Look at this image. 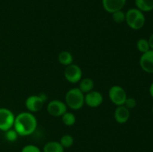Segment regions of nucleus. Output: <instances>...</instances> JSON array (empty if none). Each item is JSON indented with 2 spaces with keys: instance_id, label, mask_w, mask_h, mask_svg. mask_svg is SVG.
<instances>
[{
  "instance_id": "nucleus-7",
  "label": "nucleus",
  "mask_w": 153,
  "mask_h": 152,
  "mask_svg": "<svg viewBox=\"0 0 153 152\" xmlns=\"http://www.w3.org/2000/svg\"><path fill=\"white\" fill-rule=\"evenodd\" d=\"M67 111V106L61 100L54 99L47 104V112L54 117L62 116Z\"/></svg>"
},
{
  "instance_id": "nucleus-9",
  "label": "nucleus",
  "mask_w": 153,
  "mask_h": 152,
  "mask_svg": "<svg viewBox=\"0 0 153 152\" xmlns=\"http://www.w3.org/2000/svg\"><path fill=\"white\" fill-rule=\"evenodd\" d=\"M140 68L145 72L153 74V50L150 49L148 52L142 54L139 61Z\"/></svg>"
},
{
  "instance_id": "nucleus-2",
  "label": "nucleus",
  "mask_w": 153,
  "mask_h": 152,
  "mask_svg": "<svg viewBox=\"0 0 153 152\" xmlns=\"http://www.w3.org/2000/svg\"><path fill=\"white\" fill-rule=\"evenodd\" d=\"M125 22L131 29L140 30L144 26L146 18L143 12L136 7H133L126 12Z\"/></svg>"
},
{
  "instance_id": "nucleus-3",
  "label": "nucleus",
  "mask_w": 153,
  "mask_h": 152,
  "mask_svg": "<svg viewBox=\"0 0 153 152\" xmlns=\"http://www.w3.org/2000/svg\"><path fill=\"white\" fill-rule=\"evenodd\" d=\"M65 103L72 110H80L85 104V95L79 87L70 89L66 93Z\"/></svg>"
},
{
  "instance_id": "nucleus-5",
  "label": "nucleus",
  "mask_w": 153,
  "mask_h": 152,
  "mask_svg": "<svg viewBox=\"0 0 153 152\" xmlns=\"http://www.w3.org/2000/svg\"><path fill=\"white\" fill-rule=\"evenodd\" d=\"M108 96L111 101L117 106L123 105L127 98L125 89L118 85H114L110 88L108 91Z\"/></svg>"
},
{
  "instance_id": "nucleus-25",
  "label": "nucleus",
  "mask_w": 153,
  "mask_h": 152,
  "mask_svg": "<svg viewBox=\"0 0 153 152\" xmlns=\"http://www.w3.org/2000/svg\"><path fill=\"white\" fill-rule=\"evenodd\" d=\"M149 94H150L151 97L153 98V82L151 83L150 86H149Z\"/></svg>"
},
{
  "instance_id": "nucleus-11",
  "label": "nucleus",
  "mask_w": 153,
  "mask_h": 152,
  "mask_svg": "<svg viewBox=\"0 0 153 152\" xmlns=\"http://www.w3.org/2000/svg\"><path fill=\"white\" fill-rule=\"evenodd\" d=\"M126 3V0H102L103 8L109 13L123 10V8L125 7Z\"/></svg>"
},
{
  "instance_id": "nucleus-10",
  "label": "nucleus",
  "mask_w": 153,
  "mask_h": 152,
  "mask_svg": "<svg viewBox=\"0 0 153 152\" xmlns=\"http://www.w3.org/2000/svg\"><path fill=\"white\" fill-rule=\"evenodd\" d=\"M103 96L101 92L99 91L92 90L91 92L86 93L85 95V104H86L88 107L96 108L98 107L102 104Z\"/></svg>"
},
{
  "instance_id": "nucleus-19",
  "label": "nucleus",
  "mask_w": 153,
  "mask_h": 152,
  "mask_svg": "<svg viewBox=\"0 0 153 152\" xmlns=\"http://www.w3.org/2000/svg\"><path fill=\"white\" fill-rule=\"evenodd\" d=\"M59 142L64 147V148H70L73 145L74 139L70 134H65V135L61 137Z\"/></svg>"
},
{
  "instance_id": "nucleus-24",
  "label": "nucleus",
  "mask_w": 153,
  "mask_h": 152,
  "mask_svg": "<svg viewBox=\"0 0 153 152\" xmlns=\"http://www.w3.org/2000/svg\"><path fill=\"white\" fill-rule=\"evenodd\" d=\"M148 42H149V47H150V49H152L153 50V34H151L149 36V39H148Z\"/></svg>"
},
{
  "instance_id": "nucleus-8",
  "label": "nucleus",
  "mask_w": 153,
  "mask_h": 152,
  "mask_svg": "<svg viewBox=\"0 0 153 152\" xmlns=\"http://www.w3.org/2000/svg\"><path fill=\"white\" fill-rule=\"evenodd\" d=\"M45 101L40 95H30L26 98L25 102V107L30 113H37L43 107Z\"/></svg>"
},
{
  "instance_id": "nucleus-23",
  "label": "nucleus",
  "mask_w": 153,
  "mask_h": 152,
  "mask_svg": "<svg viewBox=\"0 0 153 152\" xmlns=\"http://www.w3.org/2000/svg\"><path fill=\"white\" fill-rule=\"evenodd\" d=\"M128 109V110H131V109H134V107L137 105V101H136L135 98H128L127 97L125 103L123 104Z\"/></svg>"
},
{
  "instance_id": "nucleus-15",
  "label": "nucleus",
  "mask_w": 153,
  "mask_h": 152,
  "mask_svg": "<svg viewBox=\"0 0 153 152\" xmlns=\"http://www.w3.org/2000/svg\"><path fill=\"white\" fill-rule=\"evenodd\" d=\"M79 83V88L80 90L85 93H88V92H91L94 89V80L89 77H85V78H82Z\"/></svg>"
},
{
  "instance_id": "nucleus-26",
  "label": "nucleus",
  "mask_w": 153,
  "mask_h": 152,
  "mask_svg": "<svg viewBox=\"0 0 153 152\" xmlns=\"http://www.w3.org/2000/svg\"><path fill=\"white\" fill-rule=\"evenodd\" d=\"M152 115H153V107H152Z\"/></svg>"
},
{
  "instance_id": "nucleus-12",
  "label": "nucleus",
  "mask_w": 153,
  "mask_h": 152,
  "mask_svg": "<svg viewBox=\"0 0 153 152\" xmlns=\"http://www.w3.org/2000/svg\"><path fill=\"white\" fill-rule=\"evenodd\" d=\"M114 119L117 123L125 124L128 121L130 118V111L127 107L124 105L117 106L115 109Z\"/></svg>"
},
{
  "instance_id": "nucleus-22",
  "label": "nucleus",
  "mask_w": 153,
  "mask_h": 152,
  "mask_svg": "<svg viewBox=\"0 0 153 152\" xmlns=\"http://www.w3.org/2000/svg\"><path fill=\"white\" fill-rule=\"evenodd\" d=\"M21 152H41V151L37 145L30 144L24 146L21 150Z\"/></svg>"
},
{
  "instance_id": "nucleus-1",
  "label": "nucleus",
  "mask_w": 153,
  "mask_h": 152,
  "mask_svg": "<svg viewBox=\"0 0 153 152\" xmlns=\"http://www.w3.org/2000/svg\"><path fill=\"white\" fill-rule=\"evenodd\" d=\"M37 127V120L35 116L30 112H22L15 116L13 129L18 135L26 137L31 135Z\"/></svg>"
},
{
  "instance_id": "nucleus-4",
  "label": "nucleus",
  "mask_w": 153,
  "mask_h": 152,
  "mask_svg": "<svg viewBox=\"0 0 153 152\" xmlns=\"http://www.w3.org/2000/svg\"><path fill=\"white\" fill-rule=\"evenodd\" d=\"M15 116L13 112L7 108H0V131H5L13 127Z\"/></svg>"
},
{
  "instance_id": "nucleus-20",
  "label": "nucleus",
  "mask_w": 153,
  "mask_h": 152,
  "mask_svg": "<svg viewBox=\"0 0 153 152\" xmlns=\"http://www.w3.org/2000/svg\"><path fill=\"white\" fill-rule=\"evenodd\" d=\"M112 14V19H113L114 22H116L117 24H121L126 21V12H124L123 10H117Z\"/></svg>"
},
{
  "instance_id": "nucleus-16",
  "label": "nucleus",
  "mask_w": 153,
  "mask_h": 152,
  "mask_svg": "<svg viewBox=\"0 0 153 152\" xmlns=\"http://www.w3.org/2000/svg\"><path fill=\"white\" fill-rule=\"evenodd\" d=\"M58 61L61 64L67 66L73 63V57L72 54L68 51H63L60 52L58 57Z\"/></svg>"
},
{
  "instance_id": "nucleus-14",
  "label": "nucleus",
  "mask_w": 153,
  "mask_h": 152,
  "mask_svg": "<svg viewBox=\"0 0 153 152\" xmlns=\"http://www.w3.org/2000/svg\"><path fill=\"white\" fill-rule=\"evenodd\" d=\"M43 152H64V148L59 142L50 141L45 144L43 148Z\"/></svg>"
},
{
  "instance_id": "nucleus-13",
  "label": "nucleus",
  "mask_w": 153,
  "mask_h": 152,
  "mask_svg": "<svg viewBox=\"0 0 153 152\" xmlns=\"http://www.w3.org/2000/svg\"><path fill=\"white\" fill-rule=\"evenodd\" d=\"M136 8L143 13L153 10V0H134Z\"/></svg>"
},
{
  "instance_id": "nucleus-17",
  "label": "nucleus",
  "mask_w": 153,
  "mask_h": 152,
  "mask_svg": "<svg viewBox=\"0 0 153 152\" xmlns=\"http://www.w3.org/2000/svg\"><path fill=\"white\" fill-rule=\"evenodd\" d=\"M61 119H62L63 123L67 126H73L76 123V116L73 113L67 111L61 116Z\"/></svg>"
},
{
  "instance_id": "nucleus-6",
  "label": "nucleus",
  "mask_w": 153,
  "mask_h": 152,
  "mask_svg": "<svg viewBox=\"0 0 153 152\" xmlns=\"http://www.w3.org/2000/svg\"><path fill=\"white\" fill-rule=\"evenodd\" d=\"M64 77L66 80L71 83H76L82 78V70L76 64H70L64 69Z\"/></svg>"
},
{
  "instance_id": "nucleus-21",
  "label": "nucleus",
  "mask_w": 153,
  "mask_h": 152,
  "mask_svg": "<svg viewBox=\"0 0 153 152\" xmlns=\"http://www.w3.org/2000/svg\"><path fill=\"white\" fill-rule=\"evenodd\" d=\"M18 134L14 129H10L5 131V138L8 142H15L18 138Z\"/></svg>"
},
{
  "instance_id": "nucleus-18",
  "label": "nucleus",
  "mask_w": 153,
  "mask_h": 152,
  "mask_svg": "<svg viewBox=\"0 0 153 152\" xmlns=\"http://www.w3.org/2000/svg\"><path fill=\"white\" fill-rule=\"evenodd\" d=\"M137 49L139 52L141 54L145 53V52H148L150 50V47H149V42H148L147 39L145 38H140L137 40Z\"/></svg>"
}]
</instances>
